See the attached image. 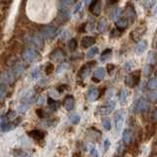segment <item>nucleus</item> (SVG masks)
Masks as SVG:
<instances>
[{"mask_svg": "<svg viewBox=\"0 0 157 157\" xmlns=\"http://www.w3.org/2000/svg\"><path fill=\"white\" fill-rule=\"evenodd\" d=\"M140 80V71H136V73L129 75L126 78V85L130 87H132L136 85H139Z\"/></svg>", "mask_w": 157, "mask_h": 157, "instance_id": "obj_1", "label": "nucleus"}, {"mask_svg": "<svg viewBox=\"0 0 157 157\" xmlns=\"http://www.w3.org/2000/svg\"><path fill=\"white\" fill-rule=\"evenodd\" d=\"M124 121H125V111L124 110L118 111L115 114V127L118 132H120L122 130L123 125H124Z\"/></svg>", "mask_w": 157, "mask_h": 157, "instance_id": "obj_2", "label": "nucleus"}, {"mask_svg": "<svg viewBox=\"0 0 157 157\" xmlns=\"http://www.w3.org/2000/svg\"><path fill=\"white\" fill-rule=\"evenodd\" d=\"M90 11L93 15H95V16H98V15L101 13V2H100V0H93L92 2H90Z\"/></svg>", "mask_w": 157, "mask_h": 157, "instance_id": "obj_3", "label": "nucleus"}, {"mask_svg": "<svg viewBox=\"0 0 157 157\" xmlns=\"http://www.w3.org/2000/svg\"><path fill=\"white\" fill-rule=\"evenodd\" d=\"M65 109L68 111H72L74 108H75V98H74L73 95H67L64 99V103H63Z\"/></svg>", "mask_w": 157, "mask_h": 157, "instance_id": "obj_4", "label": "nucleus"}, {"mask_svg": "<svg viewBox=\"0 0 157 157\" xmlns=\"http://www.w3.org/2000/svg\"><path fill=\"white\" fill-rule=\"evenodd\" d=\"M94 64H95V62H90V63L86 64V65L80 70V72H78V76H80L82 78H85L86 77H87L90 73L91 67L94 65Z\"/></svg>", "mask_w": 157, "mask_h": 157, "instance_id": "obj_5", "label": "nucleus"}, {"mask_svg": "<svg viewBox=\"0 0 157 157\" xmlns=\"http://www.w3.org/2000/svg\"><path fill=\"white\" fill-rule=\"evenodd\" d=\"M144 32H145V28H144V27L136 28L135 31L132 32V33H131L132 39L135 41H137L142 36V34H144Z\"/></svg>", "mask_w": 157, "mask_h": 157, "instance_id": "obj_6", "label": "nucleus"}, {"mask_svg": "<svg viewBox=\"0 0 157 157\" xmlns=\"http://www.w3.org/2000/svg\"><path fill=\"white\" fill-rule=\"evenodd\" d=\"M28 135L32 137V139L36 140H42L44 136H45V132L40 131V130H33L28 132Z\"/></svg>", "mask_w": 157, "mask_h": 157, "instance_id": "obj_7", "label": "nucleus"}, {"mask_svg": "<svg viewBox=\"0 0 157 157\" xmlns=\"http://www.w3.org/2000/svg\"><path fill=\"white\" fill-rule=\"evenodd\" d=\"M148 102H147L145 99H144V98H141V99H140L139 101L136 102V111H140V112H144L145 110L148 109Z\"/></svg>", "mask_w": 157, "mask_h": 157, "instance_id": "obj_8", "label": "nucleus"}, {"mask_svg": "<svg viewBox=\"0 0 157 157\" xmlns=\"http://www.w3.org/2000/svg\"><path fill=\"white\" fill-rule=\"evenodd\" d=\"M114 108H115V102H114V101H110L107 105L103 106V107L101 108V113H102V115L110 114V113H111L113 110H114Z\"/></svg>", "mask_w": 157, "mask_h": 157, "instance_id": "obj_9", "label": "nucleus"}, {"mask_svg": "<svg viewBox=\"0 0 157 157\" xmlns=\"http://www.w3.org/2000/svg\"><path fill=\"white\" fill-rule=\"evenodd\" d=\"M95 42V38L92 36H85L82 39V46L85 48L90 47L92 44H94Z\"/></svg>", "mask_w": 157, "mask_h": 157, "instance_id": "obj_10", "label": "nucleus"}, {"mask_svg": "<svg viewBox=\"0 0 157 157\" xmlns=\"http://www.w3.org/2000/svg\"><path fill=\"white\" fill-rule=\"evenodd\" d=\"M132 132L131 130L127 129L124 131V132H123V141H124V144L129 145L131 144L132 141Z\"/></svg>", "mask_w": 157, "mask_h": 157, "instance_id": "obj_11", "label": "nucleus"}, {"mask_svg": "<svg viewBox=\"0 0 157 157\" xmlns=\"http://www.w3.org/2000/svg\"><path fill=\"white\" fill-rule=\"evenodd\" d=\"M98 97H99V90H96V88H93V90H90V92L87 93V100L90 102L95 101Z\"/></svg>", "mask_w": 157, "mask_h": 157, "instance_id": "obj_12", "label": "nucleus"}, {"mask_svg": "<svg viewBox=\"0 0 157 157\" xmlns=\"http://www.w3.org/2000/svg\"><path fill=\"white\" fill-rule=\"evenodd\" d=\"M147 48V41L146 40H141L140 42L137 43V45L136 46V53H142L146 50Z\"/></svg>", "mask_w": 157, "mask_h": 157, "instance_id": "obj_13", "label": "nucleus"}, {"mask_svg": "<svg viewBox=\"0 0 157 157\" xmlns=\"http://www.w3.org/2000/svg\"><path fill=\"white\" fill-rule=\"evenodd\" d=\"M104 77H105V70L103 68H97L96 70H95V72H94V77L93 78H95L96 80H98V81H101V80H103L104 78Z\"/></svg>", "mask_w": 157, "mask_h": 157, "instance_id": "obj_14", "label": "nucleus"}, {"mask_svg": "<svg viewBox=\"0 0 157 157\" xmlns=\"http://www.w3.org/2000/svg\"><path fill=\"white\" fill-rule=\"evenodd\" d=\"M128 24H129V21H128V19L127 18H120L119 20H117L116 21V25H117V27L118 29H125L127 26H128Z\"/></svg>", "mask_w": 157, "mask_h": 157, "instance_id": "obj_15", "label": "nucleus"}, {"mask_svg": "<svg viewBox=\"0 0 157 157\" xmlns=\"http://www.w3.org/2000/svg\"><path fill=\"white\" fill-rule=\"evenodd\" d=\"M108 29V22L106 19H101L99 24H98V29H99V32L101 33H104L107 31Z\"/></svg>", "mask_w": 157, "mask_h": 157, "instance_id": "obj_16", "label": "nucleus"}, {"mask_svg": "<svg viewBox=\"0 0 157 157\" xmlns=\"http://www.w3.org/2000/svg\"><path fill=\"white\" fill-rule=\"evenodd\" d=\"M112 56V49L107 48L101 54V61H106Z\"/></svg>", "mask_w": 157, "mask_h": 157, "instance_id": "obj_17", "label": "nucleus"}, {"mask_svg": "<svg viewBox=\"0 0 157 157\" xmlns=\"http://www.w3.org/2000/svg\"><path fill=\"white\" fill-rule=\"evenodd\" d=\"M98 52V48L97 47H92L90 49H88V51L86 52V58L90 59L92 57H94Z\"/></svg>", "mask_w": 157, "mask_h": 157, "instance_id": "obj_18", "label": "nucleus"}, {"mask_svg": "<svg viewBox=\"0 0 157 157\" xmlns=\"http://www.w3.org/2000/svg\"><path fill=\"white\" fill-rule=\"evenodd\" d=\"M148 88H149V90H157V77L153 78L152 80L149 81V82H148Z\"/></svg>", "mask_w": 157, "mask_h": 157, "instance_id": "obj_19", "label": "nucleus"}, {"mask_svg": "<svg viewBox=\"0 0 157 157\" xmlns=\"http://www.w3.org/2000/svg\"><path fill=\"white\" fill-rule=\"evenodd\" d=\"M102 124H103V127H104L105 130L109 131L111 129V120L109 119V118L105 117L102 121Z\"/></svg>", "mask_w": 157, "mask_h": 157, "instance_id": "obj_20", "label": "nucleus"}, {"mask_svg": "<svg viewBox=\"0 0 157 157\" xmlns=\"http://www.w3.org/2000/svg\"><path fill=\"white\" fill-rule=\"evenodd\" d=\"M15 157H28V153L23 149H16L14 150Z\"/></svg>", "mask_w": 157, "mask_h": 157, "instance_id": "obj_21", "label": "nucleus"}, {"mask_svg": "<svg viewBox=\"0 0 157 157\" xmlns=\"http://www.w3.org/2000/svg\"><path fill=\"white\" fill-rule=\"evenodd\" d=\"M69 121H70L71 124L76 125L80 122V116H78V114H73L70 116V118H69Z\"/></svg>", "mask_w": 157, "mask_h": 157, "instance_id": "obj_22", "label": "nucleus"}, {"mask_svg": "<svg viewBox=\"0 0 157 157\" xmlns=\"http://www.w3.org/2000/svg\"><path fill=\"white\" fill-rule=\"evenodd\" d=\"M127 98H128V91L126 90H123L120 92V102L122 103V104H124V103L126 102Z\"/></svg>", "mask_w": 157, "mask_h": 157, "instance_id": "obj_23", "label": "nucleus"}, {"mask_svg": "<svg viewBox=\"0 0 157 157\" xmlns=\"http://www.w3.org/2000/svg\"><path fill=\"white\" fill-rule=\"evenodd\" d=\"M54 33H55V29H54L53 27H47L46 29V36L51 37L54 36Z\"/></svg>", "mask_w": 157, "mask_h": 157, "instance_id": "obj_24", "label": "nucleus"}, {"mask_svg": "<svg viewBox=\"0 0 157 157\" xmlns=\"http://www.w3.org/2000/svg\"><path fill=\"white\" fill-rule=\"evenodd\" d=\"M77 46H78V42H77V40L75 38H73V39H71L70 40V42H69V47H70L71 49H76L77 48Z\"/></svg>", "mask_w": 157, "mask_h": 157, "instance_id": "obj_25", "label": "nucleus"}, {"mask_svg": "<svg viewBox=\"0 0 157 157\" xmlns=\"http://www.w3.org/2000/svg\"><path fill=\"white\" fill-rule=\"evenodd\" d=\"M120 9H118V8H116V9H114V10H112V12H111V17L113 18V19H117L118 18V16L120 15Z\"/></svg>", "mask_w": 157, "mask_h": 157, "instance_id": "obj_26", "label": "nucleus"}, {"mask_svg": "<svg viewBox=\"0 0 157 157\" xmlns=\"http://www.w3.org/2000/svg\"><path fill=\"white\" fill-rule=\"evenodd\" d=\"M53 71H54V66L52 65L51 63L47 64V66L45 68V73L47 74V75H49V74H51Z\"/></svg>", "mask_w": 157, "mask_h": 157, "instance_id": "obj_27", "label": "nucleus"}, {"mask_svg": "<svg viewBox=\"0 0 157 157\" xmlns=\"http://www.w3.org/2000/svg\"><path fill=\"white\" fill-rule=\"evenodd\" d=\"M121 36V29H113V31L111 32V36L115 37V36Z\"/></svg>", "mask_w": 157, "mask_h": 157, "instance_id": "obj_28", "label": "nucleus"}, {"mask_svg": "<svg viewBox=\"0 0 157 157\" xmlns=\"http://www.w3.org/2000/svg\"><path fill=\"white\" fill-rule=\"evenodd\" d=\"M151 65H146L144 69V76H148L149 74L151 73Z\"/></svg>", "mask_w": 157, "mask_h": 157, "instance_id": "obj_29", "label": "nucleus"}, {"mask_svg": "<svg viewBox=\"0 0 157 157\" xmlns=\"http://www.w3.org/2000/svg\"><path fill=\"white\" fill-rule=\"evenodd\" d=\"M48 104H49V106H50L51 108H53V109H54V108H55L56 105H57V101L52 99V98H48Z\"/></svg>", "mask_w": 157, "mask_h": 157, "instance_id": "obj_30", "label": "nucleus"}, {"mask_svg": "<svg viewBox=\"0 0 157 157\" xmlns=\"http://www.w3.org/2000/svg\"><path fill=\"white\" fill-rule=\"evenodd\" d=\"M149 98L151 100H157V90L151 91V93L149 94Z\"/></svg>", "mask_w": 157, "mask_h": 157, "instance_id": "obj_31", "label": "nucleus"}, {"mask_svg": "<svg viewBox=\"0 0 157 157\" xmlns=\"http://www.w3.org/2000/svg\"><path fill=\"white\" fill-rule=\"evenodd\" d=\"M36 114H37V115H38L39 117L43 118V117H45L46 113L44 112V110H42V109H37V110H36Z\"/></svg>", "mask_w": 157, "mask_h": 157, "instance_id": "obj_32", "label": "nucleus"}, {"mask_svg": "<svg viewBox=\"0 0 157 157\" xmlns=\"http://www.w3.org/2000/svg\"><path fill=\"white\" fill-rule=\"evenodd\" d=\"M90 155H91V157H99L98 150L96 148H92V150L90 151Z\"/></svg>", "mask_w": 157, "mask_h": 157, "instance_id": "obj_33", "label": "nucleus"}, {"mask_svg": "<svg viewBox=\"0 0 157 157\" xmlns=\"http://www.w3.org/2000/svg\"><path fill=\"white\" fill-rule=\"evenodd\" d=\"M109 146H110V141L108 139H105L104 140V151H107L108 148H109Z\"/></svg>", "mask_w": 157, "mask_h": 157, "instance_id": "obj_34", "label": "nucleus"}, {"mask_svg": "<svg viewBox=\"0 0 157 157\" xmlns=\"http://www.w3.org/2000/svg\"><path fill=\"white\" fill-rule=\"evenodd\" d=\"M153 4H154V0H147V1L144 3V6L147 8H150Z\"/></svg>", "mask_w": 157, "mask_h": 157, "instance_id": "obj_35", "label": "nucleus"}, {"mask_svg": "<svg viewBox=\"0 0 157 157\" xmlns=\"http://www.w3.org/2000/svg\"><path fill=\"white\" fill-rule=\"evenodd\" d=\"M67 67H68L67 64H62V65H61L60 67H59V69L57 70V72H58V73H60V72H62L63 70H66Z\"/></svg>", "mask_w": 157, "mask_h": 157, "instance_id": "obj_36", "label": "nucleus"}, {"mask_svg": "<svg viewBox=\"0 0 157 157\" xmlns=\"http://www.w3.org/2000/svg\"><path fill=\"white\" fill-rule=\"evenodd\" d=\"M115 69V66L113 65V64H108L107 65V71H108V73H111L113 70Z\"/></svg>", "mask_w": 157, "mask_h": 157, "instance_id": "obj_37", "label": "nucleus"}, {"mask_svg": "<svg viewBox=\"0 0 157 157\" xmlns=\"http://www.w3.org/2000/svg\"><path fill=\"white\" fill-rule=\"evenodd\" d=\"M54 53L56 54L55 59H61V58H63V53L62 52H60V51H55Z\"/></svg>", "mask_w": 157, "mask_h": 157, "instance_id": "obj_38", "label": "nucleus"}, {"mask_svg": "<svg viewBox=\"0 0 157 157\" xmlns=\"http://www.w3.org/2000/svg\"><path fill=\"white\" fill-rule=\"evenodd\" d=\"M82 8V3H78L77 6H76V8H75V13H77V12H78L80 11V9Z\"/></svg>", "mask_w": 157, "mask_h": 157, "instance_id": "obj_39", "label": "nucleus"}, {"mask_svg": "<svg viewBox=\"0 0 157 157\" xmlns=\"http://www.w3.org/2000/svg\"><path fill=\"white\" fill-rule=\"evenodd\" d=\"M152 117H153V119L155 121H157V108L153 111V114H152Z\"/></svg>", "mask_w": 157, "mask_h": 157, "instance_id": "obj_40", "label": "nucleus"}, {"mask_svg": "<svg viewBox=\"0 0 157 157\" xmlns=\"http://www.w3.org/2000/svg\"><path fill=\"white\" fill-rule=\"evenodd\" d=\"M4 93H5V90H3V88H0V99H1V98L3 97Z\"/></svg>", "mask_w": 157, "mask_h": 157, "instance_id": "obj_41", "label": "nucleus"}, {"mask_svg": "<svg viewBox=\"0 0 157 157\" xmlns=\"http://www.w3.org/2000/svg\"><path fill=\"white\" fill-rule=\"evenodd\" d=\"M63 1L65 2V3H67V4H71L74 1V0H63Z\"/></svg>", "mask_w": 157, "mask_h": 157, "instance_id": "obj_42", "label": "nucleus"}, {"mask_svg": "<svg viewBox=\"0 0 157 157\" xmlns=\"http://www.w3.org/2000/svg\"><path fill=\"white\" fill-rule=\"evenodd\" d=\"M86 4H90V0H86Z\"/></svg>", "mask_w": 157, "mask_h": 157, "instance_id": "obj_43", "label": "nucleus"}, {"mask_svg": "<svg viewBox=\"0 0 157 157\" xmlns=\"http://www.w3.org/2000/svg\"><path fill=\"white\" fill-rule=\"evenodd\" d=\"M78 157H81V156H78Z\"/></svg>", "mask_w": 157, "mask_h": 157, "instance_id": "obj_44", "label": "nucleus"}]
</instances>
